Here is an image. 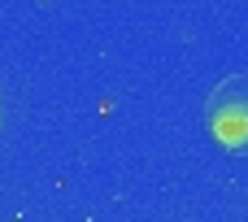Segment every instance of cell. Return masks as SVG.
I'll return each mask as SVG.
<instances>
[{
  "label": "cell",
  "instance_id": "cell-1",
  "mask_svg": "<svg viewBox=\"0 0 248 222\" xmlns=\"http://www.w3.org/2000/svg\"><path fill=\"white\" fill-rule=\"evenodd\" d=\"M205 131L231 157H248V70L222 74L205 96Z\"/></svg>",
  "mask_w": 248,
  "mask_h": 222
}]
</instances>
